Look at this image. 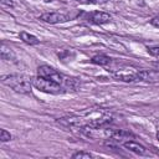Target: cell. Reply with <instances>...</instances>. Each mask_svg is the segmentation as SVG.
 <instances>
[{
  "label": "cell",
  "mask_w": 159,
  "mask_h": 159,
  "mask_svg": "<svg viewBox=\"0 0 159 159\" xmlns=\"http://www.w3.org/2000/svg\"><path fill=\"white\" fill-rule=\"evenodd\" d=\"M154 67H155V68L159 71V62H155V63H154Z\"/></svg>",
  "instance_id": "17"
},
{
  "label": "cell",
  "mask_w": 159,
  "mask_h": 159,
  "mask_svg": "<svg viewBox=\"0 0 159 159\" xmlns=\"http://www.w3.org/2000/svg\"><path fill=\"white\" fill-rule=\"evenodd\" d=\"M148 52H149L152 56L159 57V46H152V47H148Z\"/></svg>",
  "instance_id": "13"
},
{
  "label": "cell",
  "mask_w": 159,
  "mask_h": 159,
  "mask_svg": "<svg viewBox=\"0 0 159 159\" xmlns=\"http://www.w3.org/2000/svg\"><path fill=\"white\" fill-rule=\"evenodd\" d=\"M122 144H123V147H124L125 149H128V150H130V152H133V153H135V154L145 155V154L148 153L147 149H145V147L142 145V144H139V143H137V142H133V140H125V142H123Z\"/></svg>",
  "instance_id": "7"
},
{
  "label": "cell",
  "mask_w": 159,
  "mask_h": 159,
  "mask_svg": "<svg viewBox=\"0 0 159 159\" xmlns=\"http://www.w3.org/2000/svg\"><path fill=\"white\" fill-rule=\"evenodd\" d=\"M150 24H152L153 26H155V27H158V29H159V16L153 17V19L150 20Z\"/></svg>",
  "instance_id": "14"
},
{
  "label": "cell",
  "mask_w": 159,
  "mask_h": 159,
  "mask_svg": "<svg viewBox=\"0 0 159 159\" xmlns=\"http://www.w3.org/2000/svg\"><path fill=\"white\" fill-rule=\"evenodd\" d=\"M0 52H1V58L2 60H5V61H10L11 58H14V52H12V50L10 48V47H7L6 46V43H1V50H0Z\"/></svg>",
  "instance_id": "9"
},
{
  "label": "cell",
  "mask_w": 159,
  "mask_h": 159,
  "mask_svg": "<svg viewBox=\"0 0 159 159\" xmlns=\"http://www.w3.org/2000/svg\"><path fill=\"white\" fill-rule=\"evenodd\" d=\"M1 82L5 86L12 88L15 92H19V93L31 92L32 80L25 75H6L1 77Z\"/></svg>",
  "instance_id": "1"
},
{
  "label": "cell",
  "mask_w": 159,
  "mask_h": 159,
  "mask_svg": "<svg viewBox=\"0 0 159 159\" xmlns=\"http://www.w3.org/2000/svg\"><path fill=\"white\" fill-rule=\"evenodd\" d=\"M32 84H34L37 89H40V91H42V92H45V93L61 94V93H65V92H66V88H65L62 84H60V83H57V82H55V81H52V80L41 77V76L34 78V80H32Z\"/></svg>",
  "instance_id": "3"
},
{
  "label": "cell",
  "mask_w": 159,
  "mask_h": 159,
  "mask_svg": "<svg viewBox=\"0 0 159 159\" xmlns=\"http://www.w3.org/2000/svg\"><path fill=\"white\" fill-rule=\"evenodd\" d=\"M111 15L107 14V12H103V11H93L88 15L87 20L92 24H96V25H102V24H107L111 21Z\"/></svg>",
  "instance_id": "6"
},
{
  "label": "cell",
  "mask_w": 159,
  "mask_h": 159,
  "mask_svg": "<svg viewBox=\"0 0 159 159\" xmlns=\"http://www.w3.org/2000/svg\"><path fill=\"white\" fill-rule=\"evenodd\" d=\"M92 62L96 65H99V66H107L111 63V58L106 55H96L92 57Z\"/></svg>",
  "instance_id": "10"
},
{
  "label": "cell",
  "mask_w": 159,
  "mask_h": 159,
  "mask_svg": "<svg viewBox=\"0 0 159 159\" xmlns=\"http://www.w3.org/2000/svg\"><path fill=\"white\" fill-rule=\"evenodd\" d=\"M72 158L73 159H88V158H92V154L91 153H86V152H77L75 154H72Z\"/></svg>",
  "instance_id": "11"
},
{
  "label": "cell",
  "mask_w": 159,
  "mask_h": 159,
  "mask_svg": "<svg viewBox=\"0 0 159 159\" xmlns=\"http://www.w3.org/2000/svg\"><path fill=\"white\" fill-rule=\"evenodd\" d=\"M1 4L2 5H6V6H14V2L11 1V0H1Z\"/></svg>",
  "instance_id": "16"
},
{
  "label": "cell",
  "mask_w": 159,
  "mask_h": 159,
  "mask_svg": "<svg viewBox=\"0 0 159 159\" xmlns=\"http://www.w3.org/2000/svg\"><path fill=\"white\" fill-rule=\"evenodd\" d=\"M10 139H11V134L6 129H1L0 130V140L2 143H5V142H9Z\"/></svg>",
  "instance_id": "12"
},
{
  "label": "cell",
  "mask_w": 159,
  "mask_h": 159,
  "mask_svg": "<svg viewBox=\"0 0 159 159\" xmlns=\"http://www.w3.org/2000/svg\"><path fill=\"white\" fill-rule=\"evenodd\" d=\"M78 2H84V4H97L99 2V0H76Z\"/></svg>",
  "instance_id": "15"
},
{
  "label": "cell",
  "mask_w": 159,
  "mask_h": 159,
  "mask_svg": "<svg viewBox=\"0 0 159 159\" xmlns=\"http://www.w3.org/2000/svg\"><path fill=\"white\" fill-rule=\"evenodd\" d=\"M113 76L123 82H133V81H139V73L140 70L132 67V66H120L117 70H113Z\"/></svg>",
  "instance_id": "4"
},
{
  "label": "cell",
  "mask_w": 159,
  "mask_h": 159,
  "mask_svg": "<svg viewBox=\"0 0 159 159\" xmlns=\"http://www.w3.org/2000/svg\"><path fill=\"white\" fill-rule=\"evenodd\" d=\"M157 138H158V140H159V132H158V134H157Z\"/></svg>",
  "instance_id": "18"
},
{
  "label": "cell",
  "mask_w": 159,
  "mask_h": 159,
  "mask_svg": "<svg viewBox=\"0 0 159 159\" xmlns=\"http://www.w3.org/2000/svg\"><path fill=\"white\" fill-rule=\"evenodd\" d=\"M37 73L39 76L41 77H45V78H48V80H52L60 84H62L66 89L67 88H75L76 87V80L75 78H70V77H66L63 76L62 73H60L58 71H56L55 68L47 66V65H42L37 68Z\"/></svg>",
  "instance_id": "2"
},
{
  "label": "cell",
  "mask_w": 159,
  "mask_h": 159,
  "mask_svg": "<svg viewBox=\"0 0 159 159\" xmlns=\"http://www.w3.org/2000/svg\"><path fill=\"white\" fill-rule=\"evenodd\" d=\"M20 39H21L25 43H27V45H37V43L40 42V40H39L36 36H34V35H31V34H27V32H25V31H21V32H20Z\"/></svg>",
  "instance_id": "8"
},
{
  "label": "cell",
  "mask_w": 159,
  "mask_h": 159,
  "mask_svg": "<svg viewBox=\"0 0 159 159\" xmlns=\"http://www.w3.org/2000/svg\"><path fill=\"white\" fill-rule=\"evenodd\" d=\"M40 20L47 24H61V22H66L68 17L61 12H45L40 16Z\"/></svg>",
  "instance_id": "5"
}]
</instances>
